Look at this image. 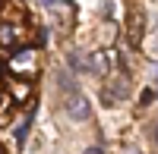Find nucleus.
Masks as SVG:
<instances>
[{"label":"nucleus","mask_w":158,"mask_h":154,"mask_svg":"<svg viewBox=\"0 0 158 154\" xmlns=\"http://www.w3.org/2000/svg\"><path fill=\"white\" fill-rule=\"evenodd\" d=\"M89 113H92V107H89V98H82V94H70V101H67V117L70 120H76V123H82V120H89Z\"/></svg>","instance_id":"f257e3e1"},{"label":"nucleus","mask_w":158,"mask_h":154,"mask_svg":"<svg viewBox=\"0 0 158 154\" xmlns=\"http://www.w3.org/2000/svg\"><path fill=\"white\" fill-rule=\"evenodd\" d=\"M82 154H101V148H85Z\"/></svg>","instance_id":"7ed1b4c3"},{"label":"nucleus","mask_w":158,"mask_h":154,"mask_svg":"<svg viewBox=\"0 0 158 154\" xmlns=\"http://www.w3.org/2000/svg\"><path fill=\"white\" fill-rule=\"evenodd\" d=\"M57 82H60V88H67L70 94H76V82H73V75H70V72H60V75H57Z\"/></svg>","instance_id":"f03ea898"},{"label":"nucleus","mask_w":158,"mask_h":154,"mask_svg":"<svg viewBox=\"0 0 158 154\" xmlns=\"http://www.w3.org/2000/svg\"><path fill=\"white\" fill-rule=\"evenodd\" d=\"M155 72H158V69H155ZM155 82H158V75H155Z\"/></svg>","instance_id":"39448f33"},{"label":"nucleus","mask_w":158,"mask_h":154,"mask_svg":"<svg viewBox=\"0 0 158 154\" xmlns=\"http://www.w3.org/2000/svg\"><path fill=\"white\" fill-rule=\"evenodd\" d=\"M155 142H158V126H155Z\"/></svg>","instance_id":"20e7f679"}]
</instances>
